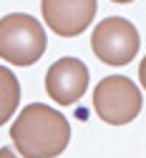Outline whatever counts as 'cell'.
<instances>
[{
  "mask_svg": "<svg viewBox=\"0 0 146 158\" xmlns=\"http://www.w3.org/2000/svg\"><path fill=\"white\" fill-rule=\"evenodd\" d=\"M10 138L23 158H55L71 143V123L46 103H28L10 126Z\"/></svg>",
  "mask_w": 146,
  "mask_h": 158,
  "instance_id": "1",
  "label": "cell"
},
{
  "mask_svg": "<svg viewBox=\"0 0 146 158\" xmlns=\"http://www.w3.org/2000/svg\"><path fill=\"white\" fill-rule=\"evenodd\" d=\"M48 38L43 23L28 13H10L0 18V58L13 65H33L46 53Z\"/></svg>",
  "mask_w": 146,
  "mask_h": 158,
  "instance_id": "2",
  "label": "cell"
},
{
  "mask_svg": "<svg viewBox=\"0 0 146 158\" xmlns=\"http://www.w3.org/2000/svg\"><path fill=\"white\" fill-rule=\"evenodd\" d=\"M141 90L126 75H108L93 90V108L108 126H126L141 113Z\"/></svg>",
  "mask_w": 146,
  "mask_h": 158,
  "instance_id": "3",
  "label": "cell"
},
{
  "mask_svg": "<svg viewBox=\"0 0 146 158\" xmlns=\"http://www.w3.org/2000/svg\"><path fill=\"white\" fill-rule=\"evenodd\" d=\"M139 45L141 38L136 25L118 15L101 20L91 35V48L96 58L106 65H129L139 53Z\"/></svg>",
  "mask_w": 146,
  "mask_h": 158,
  "instance_id": "4",
  "label": "cell"
},
{
  "mask_svg": "<svg viewBox=\"0 0 146 158\" xmlns=\"http://www.w3.org/2000/svg\"><path fill=\"white\" fill-rule=\"evenodd\" d=\"M88 65L78 58H58L46 73V90L48 98L58 106H73L78 103L83 93L88 90Z\"/></svg>",
  "mask_w": 146,
  "mask_h": 158,
  "instance_id": "5",
  "label": "cell"
},
{
  "mask_svg": "<svg viewBox=\"0 0 146 158\" xmlns=\"http://www.w3.org/2000/svg\"><path fill=\"white\" fill-rule=\"evenodd\" d=\"M96 0H40L43 20L60 38H76L96 18Z\"/></svg>",
  "mask_w": 146,
  "mask_h": 158,
  "instance_id": "6",
  "label": "cell"
},
{
  "mask_svg": "<svg viewBox=\"0 0 146 158\" xmlns=\"http://www.w3.org/2000/svg\"><path fill=\"white\" fill-rule=\"evenodd\" d=\"M20 103V83L10 68L0 65V126L8 123Z\"/></svg>",
  "mask_w": 146,
  "mask_h": 158,
  "instance_id": "7",
  "label": "cell"
},
{
  "mask_svg": "<svg viewBox=\"0 0 146 158\" xmlns=\"http://www.w3.org/2000/svg\"><path fill=\"white\" fill-rule=\"evenodd\" d=\"M139 81H141V85H144V90H146V55H144V60H141V65H139Z\"/></svg>",
  "mask_w": 146,
  "mask_h": 158,
  "instance_id": "8",
  "label": "cell"
},
{
  "mask_svg": "<svg viewBox=\"0 0 146 158\" xmlns=\"http://www.w3.org/2000/svg\"><path fill=\"white\" fill-rule=\"evenodd\" d=\"M0 158H18V156H15V151H13V148L3 146V148H0Z\"/></svg>",
  "mask_w": 146,
  "mask_h": 158,
  "instance_id": "9",
  "label": "cell"
},
{
  "mask_svg": "<svg viewBox=\"0 0 146 158\" xmlns=\"http://www.w3.org/2000/svg\"><path fill=\"white\" fill-rule=\"evenodd\" d=\"M111 3H118V5H129V3H134V0H111Z\"/></svg>",
  "mask_w": 146,
  "mask_h": 158,
  "instance_id": "10",
  "label": "cell"
}]
</instances>
